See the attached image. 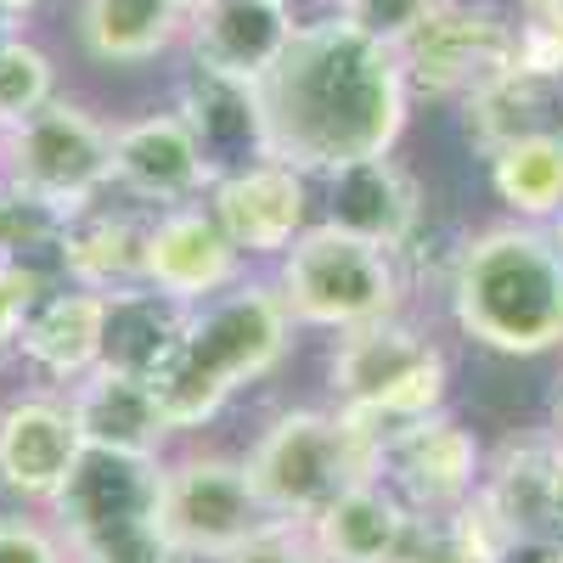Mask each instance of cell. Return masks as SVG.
Returning <instances> with one entry per match:
<instances>
[{
    "label": "cell",
    "instance_id": "obj_1",
    "mask_svg": "<svg viewBox=\"0 0 563 563\" xmlns=\"http://www.w3.org/2000/svg\"><path fill=\"white\" fill-rule=\"evenodd\" d=\"M271 158L310 180L361 158L395 153L411 119V79L400 52L366 40L339 12L305 18L282 63L260 79Z\"/></svg>",
    "mask_w": 563,
    "mask_h": 563
},
{
    "label": "cell",
    "instance_id": "obj_2",
    "mask_svg": "<svg viewBox=\"0 0 563 563\" xmlns=\"http://www.w3.org/2000/svg\"><path fill=\"white\" fill-rule=\"evenodd\" d=\"M445 305L456 333L490 355H552L563 350V249L547 225L496 220L451 249Z\"/></svg>",
    "mask_w": 563,
    "mask_h": 563
},
{
    "label": "cell",
    "instance_id": "obj_3",
    "mask_svg": "<svg viewBox=\"0 0 563 563\" xmlns=\"http://www.w3.org/2000/svg\"><path fill=\"white\" fill-rule=\"evenodd\" d=\"M299 321L282 305L276 282H238L203 305L186 310V327L175 350L158 361L153 372V395L164 406V417L180 429H203L225 411L231 395H243L249 384L271 378L288 361Z\"/></svg>",
    "mask_w": 563,
    "mask_h": 563
},
{
    "label": "cell",
    "instance_id": "obj_4",
    "mask_svg": "<svg viewBox=\"0 0 563 563\" xmlns=\"http://www.w3.org/2000/svg\"><path fill=\"white\" fill-rule=\"evenodd\" d=\"M378 440L339 406H294L265 422L243 467L276 525H316L344 490L378 474Z\"/></svg>",
    "mask_w": 563,
    "mask_h": 563
},
{
    "label": "cell",
    "instance_id": "obj_5",
    "mask_svg": "<svg viewBox=\"0 0 563 563\" xmlns=\"http://www.w3.org/2000/svg\"><path fill=\"white\" fill-rule=\"evenodd\" d=\"M52 519L68 563H180L164 530V462L85 451Z\"/></svg>",
    "mask_w": 563,
    "mask_h": 563
},
{
    "label": "cell",
    "instance_id": "obj_6",
    "mask_svg": "<svg viewBox=\"0 0 563 563\" xmlns=\"http://www.w3.org/2000/svg\"><path fill=\"white\" fill-rule=\"evenodd\" d=\"M276 294L288 316L316 333H355L389 321L406 305V260L395 249L361 243L350 231L316 220L305 238L276 260Z\"/></svg>",
    "mask_w": 563,
    "mask_h": 563
},
{
    "label": "cell",
    "instance_id": "obj_7",
    "mask_svg": "<svg viewBox=\"0 0 563 563\" xmlns=\"http://www.w3.org/2000/svg\"><path fill=\"white\" fill-rule=\"evenodd\" d=\"M327 389H333L339 411L389 434L400 422L445 411L451 361L422 327H411L406 316H389V321H372V327H355V333L333 339Z\"/></svg>",
    "mask_w": 563,
    "mask_h": 563
},
{
    "label": "cell",
    "instance_id": "obj_8",
    "mask_svg": "<svg viewBox=\"0 0 563 563\" xmlns=\"http://www.w3.org/2000/svg\"><path fill=\"white\" fill-rule=\"evenodd\" d=\"M0 180L23 186L63 214H79L85 203L113 192V124L68 97H52L40 113L7 124Z\"/></svg>",
    "mask_w": 563,
    "mask_h": 563
},
{
    "label": "cell",
    "instance_id": "obj_9",
    "mask_svg": "<svg viewBox=\"0 0 563 563\" xmlns=\"http://www.w3.org/2000/svg\"><path fill=\"white\" fill-rule=\"evenodd\" d=\"M276 519L260 501L238 456H180L164 462V530L180 563H225Z\"/></svg>",
    "mask_w": 563,
    "mask_h": 563
},
{
    "label": "cell",
    "instance_id": "obj_10",
    "mask_svg": "<svg viewBox=\"0 0 563 563\" xmlns=\"http://www.w3.org/2000/svg\"><path fill=\"white\" fill-rule=\"evenodd\" d=\"M512 63H519V18L496 12L490 0H440L434 18L400 45L411 97L434 102L479 97Z\"/></svg>",
    "mask_w": 563,
    "mask_h": 563
},
{
    "label": "cell",
    "instance_id": "obj_11",
    "mask_svg": "<svg viewBox=\"0 0 563 563\" xmlns=\"http://www.w3.org/2000/svg\"><path fill=\"white\" fill-rule=\"evenodd\" d=\"M378 485H389L417 519H445L462 512L479 496L485 479V451L474 440V429H462L451 411L400 422L378 440Z\"/></svg>",
    "mask_w": 563,
    "mask_h": 563
},
{
    "label": "cell",
    "instance_id": "obj_12",
    "mask_svg": "<svg viewBox=\"0 0 563 563\" xmlns=\"http://www.w3.org/2000/svg\"><path fill=\"white\" fill-rule=\"evenodd\" d=\"M243 254L225 238L209 203H180V209H153L147 225V254H141V288H153L175 305H203L243 282Z\"/></svg>",
    "mask_w": 563,
    "mask_h": 563
},
{
    "label": "cell",
    "instance_id": "obj_13",
    "mask_svg": "<svg viewBox=\"0 0 563 563\" xmlns=\"http://www.w3.org/2000/svg\"><path fill=\"white\" fill-rule=\"evenodd\" d=\"M209 186H214V169L198 147L192 124L175 108L113 124V192H124L130 203L180 209V203H203Z\"/></svg>",
    "mask_w": 563,
    "mask_h": 563
},
{
    "label": "cell",
    "instance_id": "obj_14",
    "mask_svg": "<svg viewBox=\"0 0 563 563\" xmlns=\"http://www.w3.org/2000/svg\"><path fill=\"white\" fill-rule=\"evenodd\" d=\"M203 203L243 260H282L310 231V175L282 158H260L249 169L220 175Z\"/></svg>",
    "mask_w": 563,
    "mask_h": 563
},
{
    "label": "cell",
    "instance_id": "obj_15",
    "mask_svg": "<svg viewBox=\"0 0 563 563\" xmlns=\"http://www.w3.org/2000/svg\"><path fill=\"white\" fill-rule=\"evenodd\" d=\"M299 23L305 18L288 0H203L186 18V52H192V68L260 85L294 45Z\"/></svg>",
    "mask_w": 563,
    "mask_h": 563
},
{
    "label": "cell",
    "instance_id": "obj_16",
    "mask_svg": "<svg viewBox=\"0 0 563 563\" xmlns=\"http://www.w3.org/2000/svg\"><path fill=\"white\" fill-rule=\"evenodd\" d=\"M79 456H85V440L74 429L68 400L18 395L12 406H0V490H12L18 501L52 507Z\"/></svg>",
    "mask_w": 563,
    "mask_h": 563
},
{
    "label": "cell",
    "instance_id": "obj_17",
    "mask_svg": "<svg viewBox=\"0 0 563 563\" xmlns=\"http://www.w3.org/2000/svg\"><path fill=\"white\" fill-rule=\"evenodd\" d=\"M321 186H327V214L321 220L350 231L361 243L406 254L411 238L422 231V186L395 153L344 164L333 175H321Z\"/></svg>",
    "mask_w": 563,
    "mask_h": 563
},
{
    "label": "cell",
    "instance_id": "obj_18",
    "mask_svg": "<svg viewBox=\"0 0 563 563\" xmlns=\"http://www.w3.org/2000/svg\"><path fill=\"white\" fill-rule=\"evenodd\" d=\"M175 113L192 124L198 147L220 175L249 169L260 158H271V124H265V97L260 85L231 79V74H209V68H186L175 85Z\"/></svg>",
    "mask_w": 563,
    "mask_h": 563
},
{
    "label": "cell",
    "instance_id": "obj_19",
    "mask_svg": "<svg viewBox=\"0 0 563 563\" xmlns=\"http://www.w3.org/2000/svg\"><path fill=\"white\" fill-rule=\"evenodd\" d=\"M507 541H563V501H558V445L552 434L507 440L474 496Z\"/></svg>",
    "mask_w": 563,
    "mask_h": 563
},
{
    "label": "cell",
    "instance_id": "obj_20",
    "mask_svg": "<svg viewBox=\"0 0 563 563\" xmlns=\"http://www.w3.org/2000/svg\"><path fill=\"white\" fill-rule=\"evenodd\" d=\"M68 411H74V429H79L85 451L158 462L164 445L175 440V422L164 417L153 384L130 378V372H113V366H97L90 378H79L68 395Z\"/></svg>",
    "mask_w": 563,
    "mask_h": 563
},
{
    "label": "cell",
    "instance_id": "obj_21",
    "mask_svg": "<svg viewBox=\"0 0 563 563\" xmlns=\"http://www.w3.org/2000/svg\"><path fill=\"white\" fill-rule=\"evenodd\" d=\"M102 327H108V294L57 282L45 294L18 339V355L52 384H79L102 366Z\"/></svg>",
    "mask_w": 563,
    "mask_h": 563
},
{
    "label": "cell",
    "instance_id": "obj_22",
    "mask_svg": "<svg viewBox=\"0 0 563 563\" xmlns=\"http://www.w3.org/2000/svg\"><path fill=\"white\" fill-rule=\"evenodd\" d=\"M147 225L153 214L135 209H108L102 198L68 214L63 243H57V271L74 288H97V294H124L141 288V254H147Z\"/></svg>",
    "mask_w": 563,
    "mask_h": 563
},
{
    "label": "cell",
    "instance_id": "obj_23",
    "mask_svg": "<svg viewBox=\"0 0 563 563\" xmlns=\"http://www.w3.org/2000/svg\"><path fill=\"white\" fill-rule=\"evenodd\" d=\"M79 45L90 63L141 68L186 40V12L169 0H79Z\"/></svg>",
    "mask_w": 563,
    "mask_h": 563
},
{
    "label": "cell",
    "instance_id": "obj_24",
    "mask_svg": "<svg viewBox=\"0 0 563 563\" xmlns=\"http://www.w3.org/2000/svg\"><path fill=\"white\" fill-rule=\"evenodd\" d=\"M417 525V512L378 479H366L355 490H344L333 507L310 525V536L321 541V552L333 563H395L406 536Z\"/></svg>",
    "mask_w": 563,
    "mask_h": 563
},
{
    "label": "cell",
    "instance_id": "obj_25",
    "mask_svg": "<svg viewBox=\"0 0 563 563\" xmlns=\"http://www.w3.org/2000/svg\"><path fill=\"white\" fill-rule=\"evenodd\" d=\"M462 113H467V141L479 147V158H490L507 141L563 130V79H541V74L512 63L479 97H467Z\"/></svg>",
    "mask_w": 563,
    "mask_h": 563
},
{
    "label": "cell",
    "instance_id": "obj_26",
    "mask_svg": "<svg viewBox=\"0 0 563 563\" xmlns=\"http://www.w3.org/2000/svg\"><path fill=\"white\" fill-rule=\"evenodd\" d=\"M485 180H490L496 203L507 209V220L552 225L563 209V130L496 147L485 158Z\"/></svg>",
    "mask_w": 563,
    "mask_h": 563
},
{
    "label": "cell",
    "instance_id": "obj_27",
    "mask_svg": "<svg viewBox=\"0 0 563 563\" xmlns=\"http://www.w3.org/2000/svg\"><path fill=\"white\" fill-rule=\"evenodd\" d=\"M186 327V305L153 294V288H124L108 294V327H102V366L130 372V378H153L158 361L175 350Z\"/></svg>",
    "mask_w": 563,
    "mask_h": 563
},
{
    "label": "cell",
    "instance_id": "obj_28",
    "mask_svg": "<svg viewBox=\"0 0 563 563\" xmlns=\"http://www.w3.org/2000/svg\"><path fill=\"white\" fill-rule=\"evenodd\" d=\"M63 225L68 214L52 209L45 198L23 192V186L0 180V260H18V265H34V271H57V243H63Z\"/></svg>",
    "mask_w": 563,
    "mask_h": 563
},
{
    "label": "cell",
    "instance_id": "obj_29",
    "mask_svg": "<svg viewBox=\"0 0 563 563\" xmlns=\"http://www.w3.org/2000/svg\"><path fill=\"white\" fill-rule=\"evenodd\" d=\"M57 97V63L40 40L12 34L0 45V124H18Z\"/></svg>",
    "mask_w": 563,
    "mask_h": 563
},
{
    "label": "cell",
    "instance_id": "obj_30",
    "mask_svg": "<svg viewBox=\"0 0 563 563\" xmlns=\"http://www.w3.org/2000/svg\"><path fill=\"white\" fill-rule=\"evenodd\" d=\"M434 7H440V0H333V12L350 29H361L366 40H378V45H389V52H400V45L434 18Z\"/></svg>",
    "mask_w": 563,
    "mask_h": 563
},
{
    "label": "cell",
    "instance_id": "obj_31",
    "mask_svg": "<svg viewBox=\"0 0 563 563\" xmlns=\"http://www.w3.org/2000/svg\"><path fill=\"white\" fill-rule=\"evenodd\" d=\"M57 288L52 271H34V265H18V260H0V366L18 355V339L34 316V305Z\"/></svg>",
    "mask_w": 563,
    "mask_h": 563
},
{
    "label": "cell",
    "instance_id": "obj_32",
    "mask_svg": "<svg viewBox=\"0 0 563 563\" xmlns=\"http://www.w3.org/2000/svg\"><path fill=\"white\" fill-rule=\"evenodd\" d=\"M0 563H68L57 525H40L29 512H0Z\"/></svg>",
    "mask_w": 563,
    "mask_h": 563
},
{
    "label": "cell",
    "instance_id": "obj_33",
    "mask_svg": "<svg viewBox=\"0 0 563 563\" xmlns=\"http://www.w3.org/2000/svg\"><path fill=\"white\" fill-rule=\"evenodd\" d=\"M225 563H333V558L321 552L310 525H271L265 536H254L243 552H231Z\"/></svg>",
    "mask_w": 563,
    "mask_h": 563
},
{
    "label": "cell",
    "instance_id": "obj_34",
    "mask_svg": "<svg viewBox=\"0 0 563 563\" xmlns=\"http://www.w3.org/2000/svg\"><path fill=\"white\" fill-rule=\"evenodd\" d=\"M547 434H552V440H563V378H558L552 406H547Z\"/></svg>",
    "mask_w": 563,
    "mask_h": 563
},
{
    "label": "cell",
    "instance_id": "obj_35",
    "mask_svg": "<svg viewBox=\"0 0 563 563\" xmlns=\"http://www.w3.org/2000/svg\"><path fill=\"white\" fill-rule=\"evenodd\" d=\"M40 7V0H0V12H7V18H23V12H34Z\"/></svg>",
    "mask_w": 563,
    "mask_h": 563
},
{
    "label": "cell",
    "instance_id": "obj_36",
    "mask_svg": "<svg viewBox=\"0 0 563 563\" xmlns=\"http://www.w3.org/2000/svg\"><path fill=\"white\" fill-rule=\"evenodd\" d=\"M12 34H18V18H7V12H0V45H7Z\"/></svg>",
    "mask_w": 563,
    "mask_h": 563
},
{
    "label": "cell",
    "instance_id": "obj_37",
    "mask_svg": "<svg viewBox=\"0 0 563 563\" xmlns=\"http://www.w3.org/2000/svg\"><path fill=\"white\" fill-rule=\"evenodd\" d=\"M547 231H552V243H558V249H563V209H558V220H552V225H547Z\"/></svg>",
    "mask_w": 563,
    "mask_h": 563
},
{
    "label": "cell",
    "instance_id": "obj_38",
    "mask_svg": "<svg viewBox=\"0 0 563 563\" xmlns=\"http://www.w3.org/2000/svg\"><path fill=\"white\" fill-rule=\"evenodd\" d=\"M558 445V501H563V440H552Z\"/></svg>",
    "mask_w": 563,
    "mask_h": 563
},
{
    "label": "cell",
    "instance_id": "obj_39",
    "mask_svg": "<svg viewBox=\"0 0 563 563\" xmlns=\"http://www.w3.org/2000/svg\"><path fill=\"white\" fill-rule=\"evenodd\" d=\"M169 7H180V12H186V18H192V12H198V7H203V0H169Z\"/></svg>",
    "mask_w": 563,
    "mask_h": 563
},
{
    "label": "cell",
    "instance_id": "obj_40",
    "mask_svg": "<svg viewBox=\"0 0 563 563\" xmlns=\"http://www.w3.org/2000/svg\"><path fill=\"white\" fill-rule=\"evenodd\" d=\"M288 7H305V0H288Z\"/></svg>",
    "mask_w": 563,
    "mask_h": 563
},
{
    "label": "cell",
    "instance_id": "obj_41",
    "mask_svg": "<svg viewBox=\"0 0 563 563\" xmlns=\"http://www.w3.org/2000/svg\"><path fill=\"white\" fill-rule=\"evenodd\" d=\"M0 135H7V124H0Z\"/></svg>",
    "mask_w": 563,
    "mask_h": 563
}]
</instances>
